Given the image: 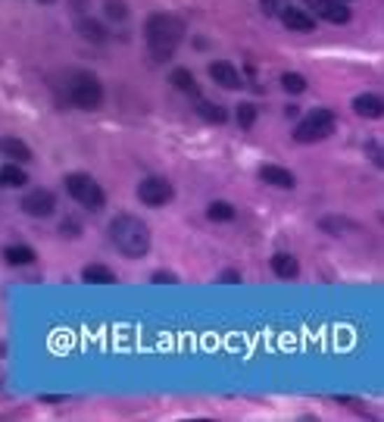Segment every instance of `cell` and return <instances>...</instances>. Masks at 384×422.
Returning a JSON list of instances; mask_svg holds the SVG:
<instances>
[{
    "instance_id": "ac0fdd59",
    "label": "cell",
    "mask_w": 384,
    "mask_h": 422,
    "mask_svg": "<svg viewBox=\"0 0 384 422\" xmlns=\"http://www.w3.org/2000/svg\"><path fill=\"white\" fill-rule=\"evenodd\" d=\"M3 260L13 266H29V263H35V251H31L29 244H10L3 251Z\"/></svg>"
},
{
    "instance_id": "8fae6325",
    "label": "cell",
    "mask_w": 384,
    "mask_h": 422,
    "mask_svg": "<svg viewBox=\"0 0 384 422\" xmlns=\"http://www.w3.org/2000/svg\"><path fill=\"white\" fill-rule=\"evenodd\" d=\"M0 153H3L10 163H29L31 160V147L25 144L22 138H13V135L0 138Z\"/></svg>"
},
{
    "instance_id": "5b68a950",
    "label": "cell",
    "mask_w": 384,
    "mask_h": 422,
    "mask_svg": "<svg viewBox=\"0 0 384 422\" xmlns=\"http://www.w3.org/2000/svg\"><path fill=\"white\" fill-rule=\"evenodd\" d=\"M66 191H69V197L76 200V204H82L85 210H91V213H100L106 206L104 188L94 182L91 176H85V172H72V176H66Z\"/></svg>"
},
{
    "instance_id": "9c48e42d",
    "label": "cell",
    "mask_w": 384,
    "mask_h": 422,
    "mask_svg": "<svg viewBox=\"0 0 384 422\" xmlns=\"http://www.w3.org/2000/svg\"><path fill=\"white\" fill-rule=\"evenodd\" d=\"M210 78L225 91H241V85H244L238 66L228 63V59H215V63H210Z\"/></svg>"
},
{
    "instance_id": "30bf717a",
    "label": "cell",
    "mask_w": 384,
    "mask_h": 422,
    "mask_svg": "<svg viewBox=\"0 0 384 422\" xmlns=\"http://www.w3.org/2000/svg\"><path fill=\"white\" fill-rule=\"evenodd\" d=\"M278 19L285 22V29L291 31H300V35H309V31H315V16L306 10H300V6H291L287 3L285 10L278 13Z\"/></svg>"
},
{
    "instance_id": "277c9868",
    "label": "cell",
    "mask_w": 384,
    "mask_h": 422,
    "mask_svg": "<svg viewBox=\"0 0 384 422\" xmlns=\"http://www.w3.org/2000/svg\"><path fill=\"white\" fill-rule=\"evenodd\" d=\"M334 125H338L334 113L325 110V106H319V110H313L309 116H303L297 122V129H294V141H297V144H315V141H325L334 132Z\"/></svg>"
},
{
    "instance_id": "f1b7e54d",
    "label": "cell",
    "mask_w": 384,
    "mask_h": 422,
    "mask_svg": "<svg viewBox=\"0 0 384 422\" xmlns=\"http://www.w3.org/2000/svg\"><path fill=\"white\" fill-rule=\"evenodd\" d=\"M44 404H59V400H63V398H59V394H44Z\"/></svg>"
},
{
    "instance_id": "f546056e",
    "label": "cell",
    "mask_w": 384,
    "mask_h": 422,
    "mask_svg": "<svg viewBox=\"0 0 384 422\" xmlns=\"http://www.w3.org/2000/svg\"><path fill=\"white\" fill-rule=\"evenodd\" d=\"M41 6H53V3H59V0H38Z\"/></svg>"
},
{
    "instance_id": "83f0119b",
    "label": "cell",
    "mask_w": 384,
    "mask_h": 422,
    "mask_svg": "<svg viewBox=\"0 0 384 422\" xmlns=\"http://www.w3.org/2000/svg\"><path fill=\"white\" fill-rule=\"evenodd\" d=\"M153 281H157V285H163V281H175L169 272H157V276H153Z\"/></svg>"
},
{
    "instance_id": "44dd1931",
    "label": "cell",
    "mask_w": 384,
    "mask_h": 422,
    "mask_svg": "<svg viewBox=\"0 0 384 422\" xmlns=\"http://www.w3.org/2000/svg\"><path fill=\"white\" fill-rule=\"evenodd\" d=\"M206 216H210L213 223H232V219L238 216V210H234L232 204H225V200H215V204L206 206Z\"/></svg>"
},
{
    "instance_id": "7402d4cb",
    "label": "cell",
    "mask_w": 384,
    "mask_h": 422,
    "mask_svg": "<svg viewBox=\"0 0 384 422\" xmlns=\"http://www.w3.org/2000/svg\"><path fill=\"white\" fill-rule=\"evenodd\" d=\"M281 88H285L287 94H303L309 85H306V78H303L300 72H285V76H281Z\"/></svg>"
},
{
    "instance_id": "d4e9b609",
    "label": "cell",
    "mask_w": 384,
    "mask_h": 422,
    "mask_svg": "<svg viewBox=\"0 0 384 422\" xmlns=\"http://www.w3.org/2000/svg\"><path fill=\"white\" fill-rule=\"evenodd\" d=\"M287 3H291V0H259V10L266 13V16H278Z\"/></svg>"
},
{
    "instance_id": "9a60e30c",
    "label": "cell",
    "mask_w": 384,
    "mask_h": 422,
    "mask_svg": "<svg viewBox=\"0 0 384 422\" xmlns=\"http://www.w3.org/2000/svg\"><path fill=\"white\" fill-rule=\"evenodd\" d=\"M197 116L204 119V122H210V125H225L228 110L222 104H213V100H200V104H197Z\"/></svg>"
},
{
    "instance_id": "d6986e66",
    "label": "cell",
    "mask_w": 384,
    "mask_h": 422,
    "mask_svg": "<svg viewBox=\"0 0 384 422\" xmlns=\"http://www.w3.org/2000/svg\"><path fill=\"white\" fill-rule=\"evenodd\" d=\"M78 31H82L87 41H94V44H104L106 38H110V31H106L97 19H78Z\"/></svg>"
},
{
    "instance_id": "5bb4252c",
    "label": "cell",
    "mask_w": 384,
    "mask_h": 422,
    "mask_svg": "<svg viewBox=\"0 0 384 422\" xmlns=\"http://www.w3.org/2000/svg\"><path fill=\"white\" fill-rule=\"evenodd\" d=\"M269 266H272V272L278 279H297V272H300V263L291 257V253H272Z\"/></svg>"
},
{
    "instance_id": "ba28073f",
    "label": "cell",
    "mask_w": 384,
    "mask_h": 422,
    "mask_svg": "<svg viewBox=\"0 0 384 422\" xmlns=\"http://www.w3.org/2000/svg\"><path fill=\"white\" fill-rule=\"evenodd\" d=\"M309 10L332 25H347L350 16H353L350 3H343V0H309Z\"/></svg>"
},
{
    "instance_id": "484cf974",
    "label": "cell",
    "mask_w": 384,
    "mask_h": 422,
    "mask_svg": "<svg viewBox=\"0 0 384 422\" xmlns=\"http://www.w3.org/2000/svg\"><path fill=\"white\" fill-rule=\"evenodd\" d=\"M369 150H372V160H375V163L381 166V147H378V144H375V141H372V144H369Z\"/></svg>"
},
{
    "instance_id": "e0dca14e",
    "label": "cell",
    "mask_w": 384,
    "mask_h": 422,
    "mask_svg": "<svg viewBox=\"0 0 384 422\" xmlns=\"http://www.w3.org/2000/svg\"><path fill=\"white\" fill-rule=\"evenodd\" d=\"M29 176L22 172V166L16 163H3L0 166V188H25Z\"/></svg>"
},
{
    "instance_id": "7c38bea8",
    "label": "cell",
    "mask_w": 384,
    "mask_h": 422,
    "mask_svg": "<svg viewBox=\"0 0 384 422\" xmlns=\"http://www.w3.org/2000/svg\"><path fill=\"white\" fill-rule=\"evenodd\" d=\"M353 113H356V116H362V119H378L381 113H384V100L378 97V94H372V91L356 94Z\"/></svg>"
},
{
    "instance_id": "6da1fadb",
    "label": "cell",
    "mask_w": 384,
    "mask_h": 422,
    "mask_svg": "<svg viewBox=\"0 0 384 422\" xmlns=\"http://www.w3.org/2000/svg\"><path fill=\"white\" fill-rule=\"evenodd\" d=\"M144 41L157 59H169L185 41V22L175 13H153L144 22Z\"/></svg>"
},
{
    "instance_id": "603a6c76",
    "label": "cell",
    "mask_w": 384,
    "mask_h": 422,
    "mask_svg": "<svg viewBox=\"0 0 384 422\" xmlns=\"http://www.w3.org/2000/svg\"><path fill=\"white\" fill-rule=\"evenodd\" d=\"M104 13L113 19V22H125V19H128V6L122 3V0H106Z\"/></svg>"
},
{
    "instance_id": "8992f818",
    "label": "cell",
    "mask_w": 384,
    "mask_h": 422,
    "mask_svg": "<svg viewBox=\"0 0 384 422\" xmlns=\"http://www.w3.org/2000/svg\"><path fill=\"white\" fill-rule=\"evenodd\" d=\"M172 197H175V188L169 185V178H163V176H147V178H141V185H138V200L141 204H147V206H166V204H172Z\"/></svg>"
},
{
    "instance_id": "4dcf8cb0",
    "label": "cell",
    "mask_w": 384,
    "mask_h": 422,
    "mask_svg": "<svg viewBox=\"0 0 384 422\" xmlns=\"http://www.w3.org/2000/svg\"><path fill=\"white\" fill-rule=\"evenodd\" d=\"M343 3H350V0H343Z\"/></svg>"
},
{
    "instance_id": "7a4b0ae2",
    "label": "cell",
    "mask_w": 384,
    "mask_h": 422,
    "mask_svg": "<svg viewBox=\"0 0 384 422\" xmlns=\"http://www.w3.org/2000/svg\"><path fill=\"white\" fill-rule=\"evenodd\" d=\"M110 238H113V244H116V251L128 260H141L150 253V229H147V223L141 216H134V213L113 216Z\"/></svg>"
},
{
    "instance_id": "52a82bcc",
    "label": "cell",
    "mask_w": 384,
    "mask_h": 422,
    "mask_svg": "<svg viewBox=\"0 0 384 422\" xmlns=\"http://www.w3.org/2000/svg\"><path fill=\"white\" fill-rule=\"evenodd\" d=\"M53 210H57V197H53V191H47V188H31V191L22 197V213H25V216L47 219Z\"/></svg>"
},
{
    "instance_id": "4316f807",
    "label": "cell",
    "mask_w": 384,
    "mask_h": 422,
    "mask_svg": "<svg viewBox=\"0 0 384 422\" xmlns=\"http://www.w3.org/2000/svg\"><path fill=\"white\" fill-rule=\"evenodd\" d=\"M222 281H228V285H234V281H241V276H238V272H232V269H228L225 276H222Z\"/></svg>"
},
{
    "instance_id": "2e32d148",
    "label": "cell",
    "mask_w": 384,
    "mask_h": 422,
    "mask_svg": "<svg viewBox=\"0 0 384 422\" xmlns=\"http://www.w3.org/2000/svg\"><path fill=\"white\" fill-rule=\"evenodd\" d=\"M82 279L87 281V285H113L116 281V272L110 269V266H104V263H91V266H85L82 269Z\"/></svg>"
},
{
    "instance_id": "ffe728a7",
    "label": "cell",
    "mask_w": 384,
    "mask_h": 422,
    "mask_svg": "<svg viewBox=\"0 0 384 422\" xmlns=\"http://www.w3.org/2000/svg\"><path fill=\"white\" fill-rule=\"evenodd\" d=\"M169 82L178 91H185V94H197V82H194V72L191 69H181V66H178V69H172Z\"/></svg>"
},
{
    "instance_id": "3957f363",
    "label": "cell",
    "mask_w": 384,
    "mask_h": 422,
    "mask_svg": "<svg viewBox=\"0 0 384 422\" xmlns=\"http://www.w3.org/2000/svg\"><path fill=\"white\" fill-rule=\"evenodd\" d=\"M66 94L78 110H100V104H104V85L94 72H72L66 82Z\"/></svg>"
},
{
    "instance_id": "cb8c5ba5",
    "label": "cell",
    "mask_w": 384,
    "mask_h": 422,
    "mask_svg": "<svg viewBox=\"0 0 384 422\" xmlns=\"http://www.w3.org/2000/svg\"><path fill=\"white\" fill-rule=\"evenodd\" d=\"M256 122V106L253 104H241L238 106V125L241 129H253Z\"/></svg>"
},
{
    "instance_id": "4fadbf2b",
    "label": "cell",
    "mask_w": 384,
    "mask_h": 422,
    "mask_svg": "<svg viewBox=\"0 0 384 422\" xmlns=\"http://www.w3.org/2000/svg\"><path fill=\"white\" fill-rule=\"evenodd\" d=\"M259 178H262L266 185H272V188H287V191H291V188L297 185L294 172H287L285 166H272V163L259 166Z\"/></svg>"
}]
</instances>
